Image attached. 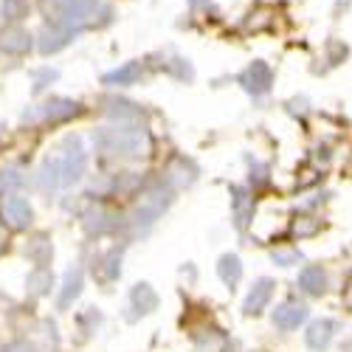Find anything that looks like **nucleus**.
Wrapping results in <instances>:
<instances>
[{
  "label": "nucleus",
  "instance_id": "obj_4",
  "mask_svg": "<svg viewBox=\"0 0 352 352\" xmlns=\"http://www.w3.org/2000/svg\"><path fill=\"white\" fill-rule=\"evenodd\" d=\"M99 9H102V0H65L60 9V23L76 28V32L94 28Z\"/></svg>",
  "mask_w": 352,
  "mask_h": 352
},
{
  "label": "nucleus",
  "instance_id": "obj_25",
  "mask_svg": "<svg viewBox=\"0 0 352 352\" xmlns=\"http://www.w3.org/2000/svg\"><path fill=\"white\" fill-rule=\"evenodd\" d=\"M51 282H54V279H51V274H48V271H43V268L28 276V287H32V293H37V296L51 287Z\"/></svg>",
  "mask_w": 352,
  "mask_h": 352
},
{
  "label": "nucleus",
  "instance_id": "obj_8",
  "mask_svg": "<svg viewBox=\"0 0 352 352\" xmlns=\"http://www.w3.org/2000/svg\"><path fill=\"white\" fill-rule=\"evenodd\" d=\"M32 217H34V212H32V206H28L25 197L12 195V197H6L3 203H0V220H3V226L12 228V231L28 228L32 226Z\"/></svg>",
  "mask_w": 352,
  "mask_h": 352
},
{
  "label": "nucleus",
  "instance_id": "obj_2",
  "mask_svg": "<svg viewBox=\"0 0 352 352\" xmlns=\"http://www.w3.org/2000/svg\"><path fill=\"white\" fill-rule=\"evenodd\" d=\"M94 144L102 155H119V158H144L150 155V135L141 127H102L94 133Z\"/></svg>",
  "mask_w": 352,
  "mask_h": 352
},
{
  "label": "nucleus",
  "instance_id": "obj_5",
  "mask_svg": "<svg viewBox=\"0 0 352 352\" xmlns=\"http://www.w3.org/2000/svg\"><path fill=\"white\" fill-rule=\"evenodd\" d=\"M76 34H79L76 28H71V25H65V23L43 25V28H40V37H37V48H40V54L51 56V54H56V51L68 48V45L76 40Z\"/></svg>",
  "mask_w": 352,
  "mask_h": 352
},
{
  "label": "nucleus",
  "instance_id": "obj_24",
  "mask_svg": "<svg viewBox=\"0 0 352 352\" xmlns=\"http://www.w3.org/2000/svg\"><path fill=\"white\" fill-rule=\"evenodd\" d=\"M25 184V178L20 175V169H3L0 172V195H6V192H14Z\"/></svg>",
  "mask_w": 352,
  "mask_h": 352
},
{
  "label": "nucleus",
  "instance_id": "obj_29",
  "mask_svg": "<svg viewBox=\"0 0 352 352\" xmlns=\"http://www.w3.org/2000/svg\"><path fill=\"white\" fill-rule=\"evenodd\" d=\"M271 259L276 262V265L287 268V265H296V262L302 259V254H299V251H274V254H271Z\"/></svg>",
  "mask_w": 352,
  "mask_h": 352
},
{
  "label": "nucleus",
  "instance_id": "obj_18",
  "mask_svg": "<svg viewBox=\"0 0 352 352\" xmlns=\"http://www.w3.org/2000/svg\"><path fill=\"white\" fill-rule=\"evenodd\" d=\"M82 282H85V274H82V268H71L68 274H65V282H63V293H60V307L65 310L79 293H82Z\"/></svg>",
  "mask_w": 352,
  "mask_h": 352
},
{
  "label": "nucleus",
  "instance_id": "obj_21",
  "mask_svg": "<svg viewBox=\"0 0 352 352\" xmlns=\"http://www.w3.org/2000/svg\"><path fill=\"white\" fill-rule=\"evenodd\" d=\"M0 12H3V17L9 23H23L28 17V12H32V3H28V0H3Z\"/></svg>",
  "mask_w": 352,
  "mask_h": 352
},
{
  "label": "nucleus",
  "instance_id": "obj_15",
  "mask_svg": "<svg viewBox=\"0 0 352 352\" xmlns=\"http://www.w3.org/2000/svg\"><path fill=\"white\" fill-rule=\"evenodd\" d=\"M299 287L310 296H318V293L327 290V274L321 271L318 265H307L302 274H299Z\"/></svg>",
  "mask_w": 352,
  "mask_h": 352
},
{
  "label": "nucleus",
  "instance_id": "obj_27",
  "mask_svg": "<svg viewBox=\"0 0 352 352\" xmlns=\"http://www.w3.org/2000/svg\"><path fill=\"white\" fill-rule=\"evenodd\" d=\"M138 186V178L133 172H127V175H119V178L113 181V192H119V195H127V192H133Z\"/></svg>",
  "mask_w": 352,
  "mask_h": 352
},
{
  "label": "nucleus",
  "instance_id": "obj_31",
  "mask_svg": "<svg viewBox=\"0 0 352 352\" xmlns=\"http://www.w3.org/2000/svg\"><path fill=\"white\" fill-rule=\"evenodd\" d=\"M293 231H296L299 237H310V234H316V231H318V220H313V217H302Z\"/></svg>",
  "mask_w": 352,
  "mask_h": 352
},
{
  "label": "nucleus",
  "instance_id": "obj_12",
  "mask_svg": "<svg viewBox=\"0 0 352 352\" xmlns=\"http://www.w3.org/2000/svg\"><path fill=\"white\" fill-rule=\"evenodd\" d=\"M333 333H336V321H330V318H316L313 324L307 327V333H305L307 346H310V349H316V352L327 349V346H330V341H333Z\"/></svg>",
  "mask_w": 352,
  "mask_h": 352
},
{
  "label": "nucleus",
  "instance_id": "obj_28",
  "mask_svg": "<svg viewBox=\"0 0 352 352\" xmlns=\"http://www.w3.org/2000/svg\"><path fill=\"white\" fill-rule=\"evenodd\" d=\"M327 54H330V65H338V63L346 60L349 48H346L344 43H338V40H330V43H327Z\"/></svg>",
  "mask_w": 352,
  "mask_h": 352
},
{
  "label": "nucleus",
  "instance_id": "obj_9",
  "mask_svg": "<svg viewBox=\"0 0 352 352\" xmlns=\"http://www.w3.org/2000/svg\"><path fill=\"white\" fill-rule=\"evenodd\" d=\"M34 45V37L25 32L20 23H12L0 32V51L9 54V56H25Z\"/></svg>",
  "mask_w": 352,
  "mask_h": 352
},
{
  "label": "nucleus",
  "instance_id": "obj_10",
  "mask_svg": "<svg viewBox=\"0 0 352 352\" xmlns=\"http://www.w3.org/2000/svg\"><path fill=\"white\" fill-rule=\"evenodd\" d=\"M271 296H274V282L271 279H256L254 282V287L248 290V296H245V313L248 316H259L262 310L268 307V302H271Z\"/></svg>",
  "mask_w": 352,
  "mask_h": 352
},
{
  "label": "nucleus",
  "instance_id": "obj_14",
  "mask_svg": "<svg viewBox=\"0 0 352 352\" xmlns=\"http://www.w3.org/2000/svg\"><path fill=\"white\" fill-rule=\"evenodd\" d=\"M141 79V63H124L122 68H116V71H110V74H104L102 76V82L104 85H113V87H124V85H135Z\"/></svg>",
  "mask_w": 352,
  "mask_h": 352
},
{
  "label": "nucleus",
  "instance_id": "obj_13",
  "mask_svg": "<svg viewBox=\"0 0 352 352\" xmlns=\"http://www.w3.org/2000/svg\"><path fill=\"white\" fill-rule=\"evenodd\" d=\"M231 203H234V217H237V228H245L254 217V197L243 186H231Z\"/></svg>",
  "mask_w": 352,
  "mask_h": 352
},
{
  "label": "nucleus",
  "instance_id": "obj_7",
  "mask_svg": "<svg viewBox=\"0 0 352 352\" xmlns=\"http://www.w3.org/2000/svg\"><path fill=\"white\" fill-rule=\"evenodd\" d=\"M240 85L245 87V94L251 96H265L271 91V85H274V71L268 63H262V60H254L240 76Z\"/></svg>",
  "mask_w": 352,
  "mask_h": 352
},
{
  "label": "nucleus",
  "instance_id": "obj_1",
  "mask_svg": "<svg viewBox=\"0 0 352 352\" xmlns=\"http://www.w3.org/2000/svg\"><path fill=\"white\" fill-rule=\"evenodd\" d=\"M85 166H87V155L82 150V141L76 135H68L60 150L51 158H45V164L40 169V186L45 192L56 189V186H71L85 175Z\"/></svg>",
  "mask_w": 352,
  "mask_h": 352
},
{
  "label": "nucleus",
  "instance_id": "obj_6",
  "mask_svg": "<svg viewBox=\"0 0 352 352\" xmlns=\"http://www.w3.org/2000/svg\"><path fill=\"white\" fill-rule=\"evenodd\" d=\"M172 203V192L169 189H153V192H146L138 203V209L133 214V223L135 226H150L153 220H158L164 214V209Z\"/></svg>",
  "mask_w": 352,
  "mask_h": 352
},
{
  "label": "nucleus",
  "instance_id": "obj_11",
  "mask_svg": "<svg viewBox=\"0 0 352 352\" xmlns=\"http://www.w3.org/2000/svg\"><path fill=\"white\" fill-rule=\"evenodd\" d=\"M305 318H307V307L296 305V302H285L274 310V324L279 330H296Z\"/></svg>",
  "mask_w": 352,
  "mask_h": 352
},
{
  "label": "nucleus",
  "instance_id": "obj_3",
  "mask_svg": "<svg viewBox=\"0 0 352 352\" xmlns=\"http://www.w3.org/2000/svg\"><path fill=\"white\" fill-rule=\"evenodd\" d=\"M82 116V104L74 99H63V96H54L43 104H37L34 110L23 113V122H32V124H63Z\"/></svg>",
  "mask_w": 352,
  "mask_h": 352
},
{
  "label": "nucleus",
  "instance_id": "obj_30",
  "mask_svg": "<svg viewBox=\"0 0 352 352\" xmlns=\"http://www.w3.org/2000/svg\"><path fill=\"white\" fill-rule=\"evenodd\" d=\"M251 184L254 186H265L268 184V166L265 164L251 161Z\"/></svg>",
  "mask_w": 352,
  "mask_h": 352
},
{
  "label": "nucleus",
  "instance_id": "obj_17",
  "mask_svg": "<svg viewBox=\"0 0 352 352\" xmlns=\"http://www.w3.org/2000/svg\"><path fill=\"white\" fill-rule=\"evenodd\" d=\"M130 302H133V307H135L138 313H153V310L158 307V296H155V290H153L150 285H146V282H138V285L133 287Z\"/></svg>",
  "mask_w": 352,
  "mask_h": 352
},
{
  "label": "nucleus",
  "instance_id": "obj_22",
  "mask_svg": "<svg viewBox=\"0 0 352 352\" xmlns=\"http://www.w3.org/2000/svg\"><path fill=\"white\" fill-rule=\"evenodd\" d=\"M102 265H104V271L99 274V279H104V282H113L116 276L122 274V254H119V251H110V254L102 259Z\"/></svg>",
  "mask_w": 352,
  "mask_h": 352
},
{
  "label": "nucleus",
  "instance_id": "obj_23",
  "mask_svg": "<svg viewBox=\"0 0 352 352\" xmlns=\"http://www.w3.org/2000/svg\"><path fill=\"white\" fill-rule=\"evenodd\" d=\"M25 254H28V259H32V262H37V265H45V262L51 259V243L40 237V240H34L32 245L25 248Z\"/></svg>",
  "mask_w": 352,
  "mask_h": 352
},
{
  "label": "nucleus",
  "instance_id": "obj_32",
  "mask_svg": "<svg viewBox=\"0 0 352 352\" xmlns=\"http://www.w3.org/2000/svg\"><path fill=\"white\" fill-rule=\"evenodd\" d=\"M3 352H37L32 344H25V341H14V344H9Z\"/></svg>",
  "mask_w": 352,
  "mask_h": 352
},
{
  "label": "nucleus",
  "instance_id": "obj_19",
  "mask_svg": "<svg viewBox=\"0 0 352 352\" xmlns=\"http://www.w3.org/2000/svg\"><path fill=\"white\" fill-rule=\"evenodd\" d=\"M107 113L113 116V119H119V124H127V122H138L141 119V107L127 102V99H113Z\"/></svg>",
  "mask_w": 352,
  "mask_h": 352
},
{
  "label": "nucleus",
  "instance_id": "obj_33",
  "mask_svg": "<svg viewBox=\"0 0 352 352\" xmlns=\"http://www.w3.org/2000/svg\"><path fill=\"white\" fill-rule=\"evenodd\" d=\"M344 305H346V310H352V282H349V287L344 293Z\"/></svg>",
  "mask_w": 352,
  "mask_h": 352
},
{
  "label": "nucleus",
  "instance_id": "obj_16",
  "mask_svg": "<svg viewBox=\"0 0 352 352\" xmlns=\"http://www.w3.org/2000/svg\"><path fill=\"white\" fill-rule=\"evenodd\" d=\"M113 228H116V217L102 206H96V209H91L85 214V231L87 234H104V231H113Z\"/></svg>",
  "mask_w": 352,
  "mask_h": 352
},
{
  "label": "nucleus",
  "instance_id": "obj_26",
  "mask_svg": "<svg viewBox=\"0 0 352 352\" xmlns=\"http://www.w3.org/2000/svg\"><path fill=\"white\" fill-rule=\"evenodd\" d=\"M32 76H34V94H43V91H45V85L54 82L60 74H56L54 68H40V71H34Z\"/></svg>",
  "mask_w": 352,
  "mask_h": 352
},
{
  "label": "nucleus",
  "instance_id": "obj_20",
  "mask_svg": "<svg viewBox=\"0 0 352 352\" xmlns=\"http://www.w3.org/2000/svg\"><path fill=\"white\" fill-rule=\"evenodd\" d=\"M217 274H220V279L228 285V287H234L240 282V276H243V265H240V256H234V254H226L223 259H220V265H217Z\"/></svg>",
  "mask_w": 352,
  "mask_h": 352
}]
</instances>
